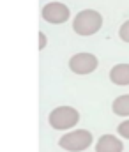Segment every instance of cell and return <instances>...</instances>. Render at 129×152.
<instances>
[{
  "mask_svg": "<svg viewBox=\"0 0 129 152\" xmlns=\"http://www.w3.org/2000/svg\"><path fill=\"white\" fill-rule=\"evenodd\" d=\"M78 120H80V113L71 106H58L50 113V126L58 131L76 126Z\"/></svg>",
  "mask_w": 129,
  "mask_h": 152,
  "instance_id": "7a4b0ae2",
  "label": "cell"
},
{
  "mask_svg": "<svg viewBox=\"0 0 129 152\" xmlns=\"http://www.w3.org/2000/svg\"><path fill=\"white\" fill-rule=\"evenodd\" d=\"M41 14H43V18L46 21L55 23V25L64 23V21L69 20V9H67V5H64L60 2H50V4H46L43 7Z\"/></svg>",
  "mask_w": 129,
  "mask_h": 152,
  "instance_id": "5b68a950",
  "label": "cell"
},
{
  "mask_svg": "<svg viewBox=\"0 0 129 152\" xmlns=\"http://www.w3.org/2000/svg\"><path fill=\"white\" fill-rule=\"evenodd\" d=\"M110 80L115 85H129V64H117L110 71Z\"/></svg>",
  "mask_w": 129,
  "mask_h": 152,
  "instance_id": "52a82bcc",
  "label": "cell"
},
{
  "mask_svg": "<svg viewBox=\"0 0 129 152\" xmlns=\"http://www.w3.org/2000/svg\"><path fill=\"white\" fill-rule=\"evenodd\" d=\"M119 134L120 136H124V138H128L129 140V120H126V122H122L120 126H119Z\"/></svg>",
  "mask_w": 129,
  "mask_h": 152,
  "instance_id": "30bf717a",
  "label": "cell"
},
{
  "mask_svg": "<svg viewBox=\"0 0 129 152\" xmlns=\"http://www.w3.org/2000/svg\"><path fill=\"white\" fill-rule=\"evenodd\" d=\"M112 110L115 115H120V117H129V94L126 96H120L113 101L112 104Z\"/></svg>",
  "mask_w": 129,
  "mask_h": 152,
  "instance_id": "ba28073f",
  "label": "cell"
},
{
  "mask_svg": "<svg viewBox=\"0 0 129 152\" xmlns=\"http://www.w3.org/2000/svg\"><path fill=\"white\" fill-rule=\"evenodd\" d=\"M58 145L62 149L69 152H80V151H85L92 145V134L85 131V129H76L73 133H67L64 134L60 140H58Z\"/></svg>",
  "mask_w": 129,
  "mask_h": 152,
  "instance_id": "3957f363",
  "label": "cell"
},
{
  "mask_svg": "<svg viewBox=\"0 0 129 152\" xmlns=\"http://www.w3.org/2000/svg\"><path fill=\"white\" fill-rule=\"evenodd\" d=\"M103 25V16L94 11V9H85L82 12L76 14L74 21H73V28L76 34L80 36H92L95 34Z\"/></svg>",
  "mask_w": 129,
  "mask_h": 152,
  "instance_id": "6da1fadb",
  "label": "cell"
},
{
  "mask_svg": "<svg viewBox=\"0 0 129 152\" xmlns=\"http://www.w3.org/2000/svg\"><path fill=\"white\" fill-rule=\"evenodd\" d=\"M97 64L99 62H97L95 55H92V53H76L69 60V67L76 75H88V73L95 71Z\"/></svg>",
  "mask_w": 129,
  "mask_h": 152,
  "instance_id": "277c9868",
  "label": "cell"
},
{
  "mask_svg": "<svg viewBox=\"0 0 129 152\" xmlns=\"http://www.w3.org/2000/svg\"><path fill=\"white\" fill-rule=\"evenodd\" d=\"M122 151H124L122 142L113 134H103L95 143V152H122Z\"/></svg>",
  "mask_w": 129,
  "mask_h": 152,
  "instance_id": "8992f818",
  "label": "cell"
},
{
  "mask_svg": "<svg viewBox=\"0 0 129 152\" xmlns=\"http://www.w3.org/2000/svg\"><path fill=\"white\" fill-rule=\"evenodd\" d=\"M119 36H120V39L124 41V42H129V20L120 27V30H119Z\"/></svg>",
  "mask_w": 129,
  "mask_h": 152,
  "instance_id": "9c48e42d",
  "label": "cell"
},
{
  "mask_svg": "<svg viewBox=\"0 0 129 152\" xmlns=\"http://www.w3.org/2000/svg\"><path fill=\"white\" fill-rule=\"evenodd\" d=\"M44 46H46V37L43 32H39V50H43Z\"/></svg>",
  "mask_w": 129,
  "mask_h": 152,
  "instance_id": "8fae6325",
  "label": "cell"
}]
</instances>
